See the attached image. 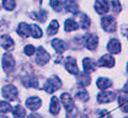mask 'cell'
Masks as SVG:
<instances>
[{"mask_svg": "<svg viewBox=\"0 0 128 118\" xmlns=\"http://www.w3.org/2000/svg\"><path fill=\"white\" fill-rule=\"evenodd\" d=\"M60 86H62L60 79L57 78V76H52V78H49L47 81H46V84L43 85V90H44L46 92H48V94H53V92H56Z\"/></svg>", "mask_w": 128, "mask_h": 118, "instance_id": "obj_1", "label": "cell"}, {"mask_svg": "<svg viewBox=\"0 0 128 118\" xmlns=\"http://www.w3.org/2000/svg\"><path fill=\"white\" fill-rule=\"evenodd\" d=\"M60 101L63 103L68 116H72L73 112H74V101H73V97L68 92H64V94L60 95Z\"/></svg>", "mask_w": 128, "mask_h": 118, "instance_id": "obj_2", "label": "cell"}, {"mask_svg": "<svg viewBox=\"0 0 128 118\" xmlns=\"http://www.w3.org/2000/svg\"><path fill=\"white\" fill-rule=\"evenodd\" d=\"M1 95L8 101H15L17 100V89L14 85H6L1 89Z\"/></svg>", "mask_w": 128, "mask_h": 118, "instance_id": "obj_3", "label": "cell"}, {"mask_svg": "<svg viewBox=\"0 0 128 118\" xmlns=\"http://www.w3.org/2000/svg\"><path fill=\"white\" fill-rule=\"evenodd\" d=\"M49 59H50L49 53H48L43 47H40V48L37 49V54H36V63H37L38 65L43 67V65L47 64Z\"/></svg>", "mask_w": 128, "mask_h": 118, "instance_id": "obj_4", "label": "cell"}, {"mask_svg": "<svg viewBox=\"0 0 128 118\" xmlns=\"http://www.w3.org/2000/svg\"><path fill=\"white\" fill-rule=\"evenodd\" d=\"M102 28L106 32H114L116 31V21L112 16H105L101 18Z\"/></svg>", "mask_w": 128, "mask_h": 118, "instance_id": "obj_5", "label": "cell"}, {"mask_svg": "<svg viewBox=\"0 0 128 118\" xmlns=\"http://www.w3.org/2000/svg\"><path fill=\"white\" fill-rule=\"evenodd\" d=\"M2 68L6 73H11L15 69V59L11 54H4L2 57Z\"/></svg>", "mask_w": 128, "mask_h": 118, "instance_id": "obj_6", "label": "cell"}, {"mask_svg": "<svg viewBox=\"0 0 128 118\" xmlns=\"http://www.w3.org/2000/svg\"><path fill=\"white\" fill-rule=\"evenodd\" d=\"M64 67H65L68 73H70V74H73V75L79 74V69H78V65H76L75 58L66 57V59H65V62H64Z\"/></svg>", "mask_w": 128, "mask_h": 118, "instance_id": "obj_7", "label": "cell"}, {"mask_svg": "<svg viewBox=\"0 0 128 118\" xmlns=\"http://www.w3.org/2000/svg\"><path fill=\"white\" fill-rule=\"evenodd\" d=\"M84 44H85V47H86L89 51H95L96 48H97V44H98V38L92 33L86 34Z\"/></svg>", "mask_w": 128, "mask_h": 118, "instance_id": "obj_8", "label": "cell"}, {"mask_svg": "<svg viewBox=\"0 0 128 118\" xmlns=\"http://www.w3.org/2000/svg\"><path fill=\"white\" fill-rule=\"evenodd\" d=\"M114 99H116V95H114V92H111V91L102 90V92H100L97 95L98 103H108V102H112Z\"/></svg>", "mask_w": 128, "mask_h": 118, "instance_id": "obj_9", "label": "cell"}, {"mask_svg": "<svg viewBox=\"0 0 128 118\" xmlns=\"http://www.w3.org/2000/svg\"><path fill=\"white\" fill-rule=\"evenodd\" d=\"M95 10L98 15H105L108 12L110 6L107 0H96L95 1Z\"/></svg>", "mask_w": 128, "mask_h": 118, "instance_id": "obj_10", "label": "cell"}, {"mask_svg": "<svg viewBox=\"0 0 128 118\" xmlns=\"http://www.w3.org/2000/svg\"><path fill=\"white\" fill-rule=\"evenodd\" d=\"M42 105V100L37 96H33V97H28L26 100V107L30 108L31 111H37Z\"/></svg>", "mask_w": 128, "mask_h": 118, "instance_id": "obj_11", "label": "cell"}, {"mask_svg": "<svg viewBox=\"0 0 128 118\" xmlns=\"http://www.w3.org/2000/svg\"><path fill=\"white\" fill-rule=\"evenodd\" d=\"M100 67H106V68H112L114 65V59L112 58V55L108 54H105L102 55L100 59H98V63H97Z\"/></svg>", "mask_w": 128, "mask_h": 118, "instance_id": "obj_12", "label": "cell"}, {"mask_svg": "<svg viewBox=\"0 0 128 118\" xmlns=\"http://www.w3.org/2000/svg\"><path fill=\"white\" fill-rule=\"evenodd\" d=\"M50 44H52V47L54 48V51L57 52V53H64V52L66 51V44L64 43L62 39H59V38H54L52 42H50Z\"/></svg>", "mask_w": 128, "mask_h": 118, "instance_id": "obj_13", "label": "cell"}, {"mask_svg": "<svg viewBox=\"0 0 128 118\" xmlns=\"http://www.w3.org/2000/svg\"><path fill=\"white\" fill-rule=\"evenodd\" d=\"M107 49L112 54L120 53L121 52V42L118 39H116V38H112L111 41L108 42V44H107Z\"/></svg>", "mask_w": 128, "mask_h": 118, "instance_id": "obj_14", "label": "cell"}, {"mask_svg": "<svg viewBox=\"0 0 128 118\" xmlns=\"http://www.w3.org/2000/svg\"><path fill=\"white\" fill-rule=\"evenodd\" d=\"M16 32L18 33L20 37H22V38H27V37L30 36V25L26 23V22H21V23L18 25Z\"/></svg>", "mask_w": 128, "mask_h": 118, "instance_id": "obj_15", "label": "cell"}, {"mask_svg": "<svg viewBox=\"0 0 128 118\" xmlns=\"http://www.w3.org/2000/svg\"><path fill=\"white\" fill-rule=\"evenodd\" d=\"M0 44H1V47H2L4 49L10 51V49L14 47V41H12L9 36L4 34V36H1V37H0Z\"/></svg>", "mask_w": 128, "mask_h": 118, "instance_id": "obj_16", "label": "cell"}, {"mask_svg": "<svg viewBox=\"0 0 128 118\" xmlns=\"http://www.w3.org/2000/svg\"><path fill=\"white\" fill-rule=\"evenodd\" d=\"M82 68H84V71L85 73L94 71L96 69V63L91 58H84L82 59Z\"/></svg>", "mask_w": 128, "mask_h": 118, "instance_id": "obj_17", "label": "cell"}, {"mask_svg": "<svg viewBox=\"0 0 128 118\" xmlns=\"http://www.w3.org/2000/svg\"><path fill=\"white\" fill-rule=\"evenodd\" d=\"M64 7L66 9L68 12H72V14H76L79 11V6L74 0H65L64 1Z\"/></svg>", "mask_w": 128, "mask_h": 118, "instance_id": "obj_18", "label": "cell"}, {"mask_svg": "<svg viewBox=\"0 0 128 118\" xmlns=\"http://www.w3.org/2000/svg\"><path fill=\"white\" fill-rule=\"evenodd\" d=\"M60 111V105H59V101L57 97H52L50 99V108H49V112L53 115V116H57Z\"/></svg>", "mask_w": 128, "mask_h": 118, "instance_id": "obj_19", "label": "cell"}, {"mask_svg": "<svg viewBox=\"0 0 128 118\" xmlns=\"http://www.w3.org/2000/svg\"><path fill=\"white\" fill-rule=\"evenodd\" d=\"M96 85H97V87H98L100 90H106V89H108L112 85V81L110 79H107V78H102V76H101V78L97 79Z\"/></svg>", "mask_w": 128, "mask_h": 118, "instance_id": "obj_20", "label": "cell"}, {"mask_svg": "<svg viewBox=\"0 0 128 118\" xmlns=\"http://www.w3.org/2000/svg\"><path fill=\"white\" fill-rule=\"evenodd\" d=\"M78 27H79L78 22H76L75 20H73V18H68V20L65 21V23H64V28H65L66 32L75 31V30H78Z\"/></svg>", "mask_w": 128, "mask_h": 118, "instance_id": "obj_21", "label": "cell"}, {"mask_svg": "<svg viewBox=\"0 0 128 118\" xmlns=\"http://www.w3.org/2000/svg\"><path fill=\"white\" fill-rule=\"evenodd\" d=\"M75 97L80 100V101H88L89 100V94H88V91L84 89V86L81 87L80 86L79 89H78V91H76V94H75Z\"/></svg>", "mask_w": 128, "mask_h": 118, "instance_id": "obj_22", "label": "cell"}, {"mask_svg": "<svg viewBox=\"0 0 128 118\" xmlns=\"http://www.w3.org/2000/svg\"><path fill=\"white\" fill-rule=\"evenodd\" d=\"M42 34H43V32H42V30L37 26V25H30V36H32L33 38H41L42 37Z\"/></svg>", "mask_w": 128, "mask_h": 118, "instance_id": "obj_23", "label": "cell"}, {"mask_svg": "<svg viewBox=\"0 0 128 118\" xmlns=\"http://www.w3.org/2000/svg\"><path fill=\"white\" fill-rule=\"evenodd\" d=\"M22 84L26 87H38L37 79L33 78V76H26L25 79H22Z\"/></svg>", "mask_w": 128, "mask_h": 118, "instance_id": "obj_24", "label": "cell"}, {"mask_svg": "<svg viewBox=\"0 0 128 118\" xmlns=\"http://www.w3.org/2000/svg\"><path fill=\"white\" fill-rule=\"evenodd\" d=\"M79 21H80V26H81L82 30H88V28L90 27V25H91L90 18L88 17V15H85V14H80Z\"/></svg>", "mask_w": 128, "mask_h": 118, "instance_id": "obj_25", "label": "cell"}, {"mask_svg": "<svg viewBox=\"0 0 128 118\" xmlns=\"http://www.w3.org/2000/svg\"><path fill=\"white\" fill-rule=\"evenodd\" d=\"M31 16L33 17V20H36V21L44 22L46 18H47V11H46V10H40L38 12H33Z\"/></svg>", "mask_w": 128, "mask_h": 118, "instance_id": "obj_26", "label": "cell"}, {"mask_svg": "<svg viewBox=\"0 0 128 118\" xmlns=\"http://www.w3.org/2000/svg\"><path fill=\"white\" fill-rule=\"evenodd\" d=\"M107 2H110V6H111V10L114 14H120L121 10H122V6H121V2L120 0H108Z\"/></svg>", "mask_w": 128, "mask_h": 118, "instance_id": "obj_27", "label": "cell"}, {"mask_svg": "<svg viewBox=\"0 0 128 118\" xmlns=\"http://www.w3.org/2000/svg\"><path fill=\"white\" fill-rule=\"evenodd\" d=\"M58 27H59V23H58V21H57V20H53V21L50 22V25L48 26L47 33L49 34V36H54V34L58 32Z\"/></svg>", "mask_w": 128, "mask_h": 118, "instance_id": "obj_28", "label": "cell"}, {"mask_svg": "<svg viewBox=\"0 0 128 118\" xmlns=\"http://www.w3.org/2000/svg\"><path fill=\"white\" fill-rule=\"evenodd\" d=\"M10 111H11L14 117H24V116H26V111H25V108L22 106H15Z\"/></svg>", "mask_w": 128, "mask_h": 118, "instance_id": "obj_29", "label": "cell"}, {"mask_svg": "<svg viewBox=\"0 0 128 118\" xmlns=\"http://www.w3.org/2000/svg\"><path fill=\"white\" fill-rule=\"evenodd\" d=\"M2 6L8 11H11L15 9V0H2Z\"/></svg>", "mask_w": 128, "mask_h": 118, "instance_id": "obj_30", "label": "cell"}, {"mask_svg": "<svg viewBox=\"0 0 128 118\" xmlns=\"http://www.w3.org/2000/svg\"><path fill=\"white\" fill-rule=\"evenodd\" d=\"M50 6L56 11H60L63 7V0H50Z\"/></svg>", "mask_w": 128, "mask_h": 118, "instance_id": "obj_31", "label": "cell"}, {"mask_svg": "<svg viewBox=\"0 0 128 118\" xmlns=\"http://www.w3.org/2000/svg\"><path fill=\"white\" fill-rule=\"evenodd\" d=\"M90 81H91V78H90V75L86 73V74H84V75H81L79 78V83L80 84H82V86H86V85L90 84Z\"/></svg>", "mask_w": 128, "mask_h": 118, "instance_id": "obj_32", "label": "cell"}, {"mask_svg": "<svg viewBox=\"0 0 128 118\" xmlns=\"http://www.w3.org/2000/svg\"><path fill=\"white\" fill-rule=\"evenodd\" d=\"M10 110H11L10 103L5 101H0V113H8Z\"/></svg>", "mask_w": 128, "mask_h": 118, "instance_id": "obj_33", "label": "cell"}, {"mask_svg": "<svg viewBox=\"0 0 128 118\" xmlns=\"http://www.w3.org/2000/svg\"><path fill=\"white\" fill-rule=\"evenodd\" d=\"M24 52H25V54H26V55H28V57H30V55H33V53L36 52V48H34L32 44H27V46L24 48Z\"/></svg>", "mask_w": 128, "mask_h": 118, "instance_id": "obj_34", "label": "cell"}]
</instances>
